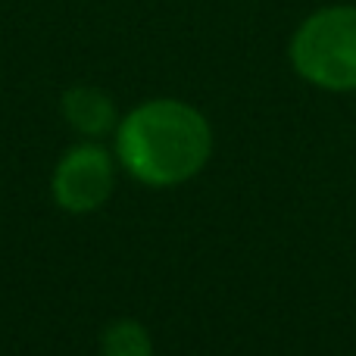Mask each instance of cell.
<instances>
[{"instance_id":"obj_1","label":"cell","mask_w":356,"mask_h":356,"mask_svg":"<svg viewBox=\"0 0 356 356\" xmlns=\"http://www.w3.org/2000/svg\"><path fill=\"white\" fill-rule=\"evenodd\" d=\"M213 154L207 116L184 100H147L116 125V156L125 172L150 188L191 181Z\"/></svg>"},{"instance_id":"obj_2","label":"cell","mask_w":356,"mask_h":356,"mask_svg":"<svg viewBox=\"0 0 356 356\" xmlns=\"http://www.w3.org/2000/svg\"><path fill=\"white\" fill-rule=\"evenodd\" d=\"M291 63L325 91H356V10L328 6L297 29Z\"/></svg>"},{"instance_id":"obj_3","label":"cell","mask_w":356,"mask_h":356,"mask_svg":"<svg viewBox=\"0 0 356 356\" xmlns=\"http://www.w3.org/2000/svg\"><path fill=\"white\" fill-rule=\"evenodd\" d=\"M113 188H116V160L94 141L66 150L54 169V200L72 216L100 209L110 200Z\"/></svg>"},{"instance_id":"obj_4","label":"cell","mask_w":356,"mask_h":356,"mask_svg":"<svg viewBox=\"0 0 356 356\" xmlns=\"http://www.w3.org/2000/svg\"><path fill=\"white\" fill-rule=\"evenodd\" d=\"M60 110L69 129L79 131L81 138H91V141L116 131V125H119V113H116L113 97L91 85L69 88L60 100Z\"/></svg>"},{"instance_id":"obj_5","label":"cell","mask_w":356,"mask_h":356,"mask_svg":"<svg viewBox=\"0 0 356 356\" xmlns=\"http://www.w3.org/2000/svg\"><path fill=\"white\" fill-rule=\"evenodd\" d=\"M100 356H154V341L141 322L116 319L100 338Z\"/></svg>"}]
</instances>
